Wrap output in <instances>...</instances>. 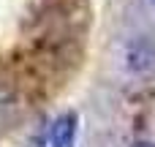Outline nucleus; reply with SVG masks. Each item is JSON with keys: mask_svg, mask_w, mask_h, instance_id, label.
I'll list each match as a JSON object with an SVG mask.
<instances>
[{"mask_svg": "<svg viewBox=\"0 0 155 147\" xmlns=\"http://www.w3.org/2000/svg\"><path fill=\"white\" fill-rule=\"evenodd\" d=\"M49 139H52V147H74V142H76V115L74 112L60 115L52 123Z\"/></svg>", "mask_w": 155, "mask_h": 147, "instance_id": "nucleus-1", "label": "nucleus"}, {"mask_svg": "<svg viewBox=\"0 0 155 147\" xmlns=\"http://www.w3.org/2000/svg\"><path fill=\"white\" fill-rule=\"evenodd\" d=\"M131 147H155L153 142H136V145H131Z\"/></svg>", "mask_w": 155, "mask_h": 147, "instance_id": "nucleus-2", "label": "nucleus"}, {"mask_svg": "<svg viewBox=\"0 0 155 147\" xmlns=\"http://www.w3.org/2000/svg\"><path fill=\"white\" fill-rule=\"evenodd\" d=\"M153 5H155V0H153Z\"/></svg>", "mask_w": 155, "mask_h": 147, "instance_id": "nucleus-3", "label": "nucleus"}]
</instances>
